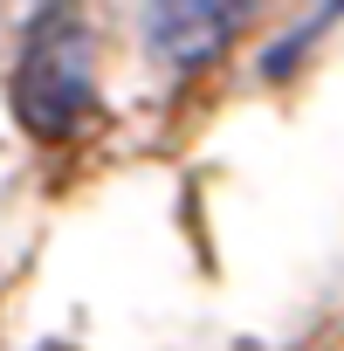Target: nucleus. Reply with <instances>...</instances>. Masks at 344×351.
Returning a JSON list of instances; mask_svg holds the SVG:
<instances>
[{
    "label": "nucleus",
    "instance_id": "1",
    "mask_svg": "<svg viewBox=\"0 0 344 351\" xmlns=\"http://www.w3.org/2000/svg\"><path fill=\"white\" fill-rule=\"evenodd\" d=\"M14 117L56 145V138H76L90 117H97V76H90V28L76 8H49L35 14L28 42H21V62H14Z\"/></svg>",
    "mask_w": 344,
    "mask_h": 351
},
{
    "label": "nucleus",
    "instance_id": "2",
    "mask_svg": "<svg viewBox=\"0 0 344 351\" xmlns=\"http://www.w3.org/2000/svg\"><path fill=\"white\" fill-rule=\"evenodd\" d=\"M145 28H151V56H158V62H172V69H200V62H214V56L234 42L241 8L172 0V8H151V14H145Z\"/></svg>",
    "mask_w": 344,
    "mask_h": 351
},
{
    "label": "nucleus",
    "instance_id": "3",
    "mask_svg": "<svg viewBox=\"0 0 344 351\" xmlns=\"http://www.w3.org/2000/svg\"><path fill=\"white\" fill-rule=\"evenodd\" d=\"M42 351H62V344H42Z\"/></svg>",
    "mask_w": 344,
    "mask_h": 351
}]
</instances>
